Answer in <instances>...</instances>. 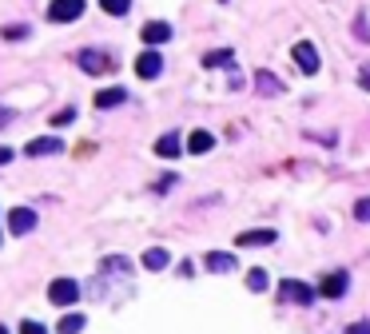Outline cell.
I'll list each match as a JSON object with an SVG mask.
<instances>
[{"label":"cell","mask_w":370,"mask_h":334,"mask_svg":"<svg viewBox=\"0 0 370 334\" xmlns=\"http://www.w3.org/2000/svg\"><path fill=\"white\" fill-rule=\"evenodd\" d=\"M48 302L60 307V311L76 307V302H80V283H76V278H52V283H48Z\"/></svg>","instance_id":"obj_1"},{"label":"cell","mask_w":370,"mask_h":334,"mask_svg":"<svg viewBox=\"0 0 370 334\" xmlns=\"http://www.w3.org/2000/svg\"><path fill=\"white\" fill-rule=\"evenodd\" d=\"M279 299L295 302V307H311L314 302V287H307V283H299V278H283L279 283Z\"/></svg>","instance_id":"obj_2"},{"label":"cell","mask_w":370,"mask_h":334,"mask_svg":"<svg viewBox=\"0 0 370 334\" xmlns=\"http://www.w3.org/2000/svg\"><path fill=\"white\" fill-rule=\"evenodd\" d=\"M159 72H164V56H159V48H144V52L135 56V76L140 80H159Z\"/></svg>","instance_id":"obj_3"},{"label":"cell","mask_w":370,"mask_h":334,"mask_svg":"<svg viewBox=\"0 0 370 334\" xmlns=\"http://www.w3.org/2000/svg\"><path fill=\"white\" fill-rule=\"evenodd\" d=\"M84 16V0H52L48 4V20H56V24H72Z\"/></svg>","instance_id":"obj_4"},{"label":"cell","mask_w":370,"mask_h":334,"mask_svg":"<svg viewBox=\"0 0 370 334\" xmlns=\"http://www.w3.org/2000/svg\"><path fill=\"white\" fill-rule=\"evenodd\" d=\"M60 151H64V140H56V135H40V140H32V144H24V156L28 159L60 156Z\"/></svg>","instance_id":"obj_5"},{"label":"cell","mask_w":370,"mask_h":334,"mask_svg":"<svg viewBox=\"0 0 370 334\" xmlns=\"http://www.w3.org/2000/svg\"><path fill=\"white\" fill-rule=\"evenodd\" d=\"M291 56H295V64L303 68L307 76H314V72H319V48H314L311 40H299V44L291 48Z\"/></svg>","instance_id":"obj_6"},{"label":"cell","mask_w":370,"mask_h":334,"mask_svg":"<svg viewBox=\"0 0 370 334\" xmlns=\"http://www.w3.org/2000/svg\"><path fill=\"white\" fill-rule=\"evenodd\" d=\"M347 287H350L347 271H331V275L319 283V295H323V299H343V295H347Z\"/></svg>","instance_id":"obj_7"},{"label":"cell","mask_w":370,"mask_h":334,"mask_svg":"<svg viewBox=\"0 0 370 334\" xmlns=\"http://www.w3.org/2000/svg\"><path fill=\"white\" fill-rule=\"evenodd\" d=\"M36 227V211L32 207H12L8 211V235H28Z\"/></svg>","instance_id":"obj_8"},{"label":"cell","mask_w":370,"mask_h":334,"mask_svg":"<svg viewBox=\"0 0 370 334\" xmlns=\"http://www.w3.org/2000/svg\"><path fill=\"white\" fill-rule=\"evenodd\" d=\"M140 36H144L147 48H159V44H168L171 40V24L168 20H152V24H144V32Z\"/></svg>","instance_id":"obj_9"},{"label":"cell","mask_w":370,"mask_h":334,"mask_svg":"<svg viewBox=\"0 0 370 334\" xmlns=\"http://www.w3.org/2000/svg\"><path fill=\"white\" fill-rule=\"evenodd\" d=\"M76 60H80V68H84L88 76H100V72H108V56H104V52H92V48H84Z\"/></svg>","instance_id":"obj_10"},{"label":"cell","mask_w":370,"mask_h":334,"mask_svg":"<svg viewBox=\"0 0 370 334\" xmlns=\"http://www.w3.org/2000/svg\"><path fill=\"white\" fill-rule=\"evenodd\" d=\"M275 239H279V235L271 231V227H259V231H243L235 243H239V247H271Z\"/></svg>","instance_id":"obj_11"},{"label":"cell","mask_w":370,"mask_h":334,"mask_svg":"<svg viewBox=\"0 0 370 334\" xmlns=\"http://www.w3.org/2000/svg\"><path fill=\"white\" fill-rule=\"evenodd\" d=\"M183 147H187L191 156H207V151L215 147V135H211V132H191Z\"/></svg>","instance_id":"obj_12"},{"label":"cell","mask_w":370,"mask_h":334,"mask_svg":"<svg viewBox=\"0 0 370 334\" xmlns=\"http://www.w3.org/2000/svg\"><path fill=\"white\" fill-rule=\"evenodd\" d=\"M207 263V271H215V275H227V271H235V255H227V251H211V255L203 259Z\"/></svg>","instance_id":"obj_13"},{"label":"cell","mask_w":370,"mask_h":334,"mask_svg":"<svg viewBox=\"0 0 370 334\" xmlns=\"http://www.w3.org/2000/svg\"><path fill=\"white\" fill-rule=\"evenodd\" d=\"M128 100V92L123 88H104V92H96V108H120V104Z\"/></svg>","instance_id":"obj_14"},{"label":"cell","mask_w":370,"mask_h":334,"mask_svg":"<svg viewBox=\"0 0 370 334\" xmlns=\"http://www.w3.org/2000/svg\"><path fill=\"white\" fill-rule=\"evenodd\" d=\"M156 151H159V156H164V159H175V156H180V151H183V144H180V135H159V140H156Z\"/></svg>","instance_id":"obj_15"},{"label":"cell","mask_w":370,"mask_h":334,"mask_svg":"<svg viewBox=\"0 0 370 334\" xmlns=\"http://www.w3.org/2000/svg\"><path fill=\"white\" fill-rule=\"evenodd\" d=\"M168 263H171V255L164 251V247H147V251H144V267L147 271H164Z\"/></svg>","instance_id":"obj_16"},{"label":"cell","mask_w":370,"mask_h":334,"mask_svg":"<svg viewBox=\"0 0 370 334\" xmlns=\"http://www.w3.org/2000/svg\"><path fill=\"white\" fill-rule=\"evenodd\" d=\"M255 92H259V96H279L283 84L271 76V72H255Z\"/></svg>","instance_id":"obj_17"},{"label":"cell","mask_w":370,"mask_h":334,"mask_svg":"<svg viewBox=\"0 0 370 334\" xmlns=\"http://www.w3.org/2000/svg\"><path fill=\"white\" fill-rule=\"evenodd\" d=\"M100 271L104 275H128V271H132V259H123V255H108L100 263Z\"/></svg>","instance_id":"obj_18"},{"label":"cell","mask_w":370,"mask_h":334,"mask_svg":"<svg viewBox=\"0 0 370 334\" xmlns=\"http://www.w3.org/2000/svg\"><path fill=\"white\" fill-rule=\"evenodd\" d=\"M84 326H88V318H84V314H60L56 334H80Z\"/></svg>","instance_id":"obj_19"},{"label":"cell","mask_w":370,"mask_h":334,"mask_svg":"<svg viewBox=\"0 0 370 334\" xmlns=\"http://www.w3.org/2000/svg\"><path fill=\"white\" fill-rule=\"evenodd\" d=\"M247 287L255 290V295H259V290H267V287H271V278H267V271H263V267H255V271H247Z\"/></svg>","instance_id":"obj_20"},{"label":"cell","mask_w":370,"mask_h":334,"mask_svg":"<svg viewBox=\"0 0 370 334\" xmlns=\"http://www.w3.org/2000/svg\"><path fill=\"white\" fill-rule=\"evenodd\" d=\"M100 8L108 12V16H128V8H132V0H100Z\"/></svg>","instance_id":"obj_21"},{"label":"cell","mask_w":370,"mask_h":334,"mask_svg":"<svg viewBox=\"0 0 370 334\" xmlns=\"http://www.w3.org/2000/svg\"><path fill=\"white\" fill-rule=\"evenodd\" d=\"M203 64H207V68H219V64H231V52H227V48H223V52H207V56H203Z\"/></svg>","instance_id":"obj_22"},{"label":"cell","mask_w":370,"mask_h":334,"mask_svg":"<svg viewBox=\"0 0 370 334\" xmlns=\"http://www.w3.org/2000/svg\"><path fill=\"white\" fill-rule=\"evenodd\" d=\"M72 120H76V111L64 108V111H56V116H52V128H64V123H72Z\"/></svg>","instance_id":"obj_23"},{"label":"cell","mask_w":370,"mask_h":334,"mask_svg":"<svg viewBox=\"0 0 370 334\" xmlns=\"http://www.w3.org/2000/svg\"><path fill=\"white\" fill-rule=\"evenodd\" d=\"M354 219H359V223H370V199H359V203H354Z\"/></svg>","instance_id":"obj_24"},{"label":"cell","mask_w":370,"mask_h":334,"mask_svg":"<svg viewBox=\"0 0 370 334\" xmlns=\"http://www.w3.org/2000/svg\"><path fill=\"white\" fill-rule=\"evenodd\" d=\"M20 334H48V330H44L40 323H32V318H24V323H20Z\"/></svg>","instance_id":"obj_25"},{"label":"cell","mask_w":370,"mask_h":334,"mask_svg":"<svg viewBox=\"0 0 370 334\" xmlns=\"http://www.w3.org/2000/svg\"><path fill=\"white\" fill-rule=\"evenodd\" d=\"M24 32H28V28H24V24H12V28H4V36H8V40H20Z\"/></svg>","instance_id":"obj_26"},{"label":"cell","mask_w":370,"mask_h":334,"mask_svg":"<svg viewBox=\"0 0 370 334\" xmlns=\"http://www.w3.org/2000/svg\"><path fill=\"white\" fill-rule=\"evenodd\" d=\"M347 334H370V323H354V326H347Z\"/></svg>","instance_id":"obj_27"},{"label":"cell","mask_w":370,"mask_h":334,"mask_svg":"<svg viewBox=\"0 0 370 334\" xmlns=\"http://www.w3.org/2000/svg\"><path fill=\"white\" fill-rule=\"evenodd\" d=\"M359 84H362V92H370V68H362V76H359Z\"/></svg>","instance_id":"obj_28"},{"label":"cell","mask_w":370,"mask_h":334,"mask_svg":"<svg viewBox=\"0 0 370 334\" xmlns=\"http://www.w3.org/2000/svg\"><path fill=\"white\" fill-rule=\"evenodd\" d=\"M8 159H12V147H0V167L8 163Z\"/></svg>","instance_id":"obj_29"},{"label":"cell","mask_w":370,"mask_h":334,"mask_svg":"<svg viewBox=\"0 0 370 334\" xmlns=\"http://www.w3.org/2000/svg\"><path fill=\"white\" fill-rule=\"evenodd\" d=\"M8 120H12V111H8V108H0V128H4Z\"/></svg>","instance_id":"obj_30"},{"label":"cell","mask_w":370,"mask_h":334,"mask_svg":"<svg viewBox=\"0 0 370 334\" xmlns=\"http://www.w3.org/2000/svg\"><path fill=\"white\" fill-rule=\"evenodd\" d=\"M0 334H8V326H0Z\"/></svg>","instance_id":"obj_31"}]
</instances>
